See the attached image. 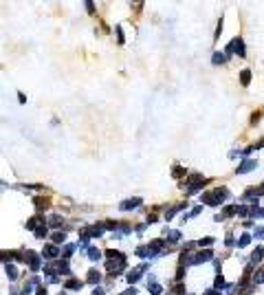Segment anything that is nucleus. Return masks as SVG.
Returning a JSON list of instances; mask_svg holds the SVG:
<instances>
[{
  "label": "nucleus",
  "instance_id": "obj_10",
  "mask_svg": "<svg viewBox=\"0 0 264 295\" xmlns=\"http://www.w3.org/2000/svg\"><path fill=\"white\" fill-rule=\"evenodd\" d=\"M213 62H216V64H218V62H224V58H222L220 53H216V55H213Z\"/></svg>",
  "mask_w": 264,
  "mask_h": 295
},
{
  "label": "nucleus",
  "instance_id": "obj_4",
  "mask_svg": "<svg viewBox=\"0 0 264 295\" xmlns=\"http://www.w3.org/2000/svg\"><path fill=\"white\" fill-rule=\"evenodd\" d=\"M53 240H55V242H64V234H62V231H55V234H53Z\"/></svg>",
  "mask_w": 264,
  "mask_h": 295
},
{
  "label": "nucleus",
  "instance_id": "obj_8",
  "mask_svg": "<svg viewBox=\"0 0 264 295\" xmlns=\"http://www.w3.org/2000/svg\"><path fill=\"white\" fill-rule=\"evenodd\" d=\"M66 286H68V288H77V286H82V282H77V280H71V282H68Z\"/></svg>",
  "mask_w": 264,
  "mask_h": 295
},
{
  "label": "nucleus",
  "instance_id": "obj_2",
  "mask_svg": "<svg viewBox=\"0 0 264 295\" xmlns=\"http://www.w3.org/2000/svg\"><path fill=\"white\" fill-rule=\"evenodd\" d=\"M44 256H46V258H55V256H57V249H55V247H46Z\"/></svg>",
  "mask_w": 264,
  "mask_h": 295
},
{
  "label": "nucleus",
  "instance_id": "obj_6",
  "mask_svg": "<svg viewBox=\"0 0 264 295\" xmlns=\"http://www.w3.org/2000/svg\"><path fill=\"white\" fill-rule=\"evenodd\" d=\"M88 253H90V258H93V260H99V256H101V253H99L97 249H90Z\"/></svg>",
  "mask_w": 264,
  "mask_h": 295
},
{
  "label": "nucleus",
  "instance_id": "obj_7",
  "mask_svg": "<svg viewBox=\"0 0 264 295\" xmlns=\"http://www.w3.org/2000/svg\"><path fill=\"white\" fill-rule=\"evenodd\" d=\"M249 77H251V73L249 71H242V84H249Z\"/></svg>",
  "mask_w": 264,
  "mask_h": 295
},
{
  "label": "nucleus",
  "instance_id": "obj_5",
  "mask_svg": "<svg viewBox=\"0 0 264 295\" xmlns=\"http://www.w3.org/2000/svg\"><path fill=\"white\" fill-rule=\"evenodd\" d=\"M7 275H9V277H15V275H18V273H15V266L7 264Z\"/></svg>",
  "mask_w": 264,
  "mask_h": 295
},
{
  "label": "nucleus",
  "instance_id": "obj_3",
  "mask_svg": "<svg viewBox=\"0 0 264 295\" xmlns=\"http://www.w3.org/2000/svg\"><path fill=\"white\" fill-rule=\"evenodd\" d=\"M262 253H264V251H262V247H257V249H255V253H253V262H260V260H262Z\"/></svg>",
  "mask_w": 264,
  "mask_h": 295
},
{
  "label": "nucleus",
  "instance_id": "obj_1",
  "mask_svg": "<svg viewBox=\"0 0 264 295\" xmlns=\"http://www.w3.org/2000/svg\"><path fill=\"white\" fill-rule=\"evenodd\" d=\"M253 165H255L253 161H244V165H242V167H238V174H242V172H249V170H253Z\"/></svg>",
  "mask_w": 264,
  "mask_h": 295
},
{
  "label": "nucleus",
  "instance_id": "obj_9",
  "mask_svg": "<svg viewBox=\"0 0 264 295\" xmlns=\"http://www.w3.org/2000/svg\"><path fill=\"white\" fill-rule=\"evenodd\" d=\"M88 280H90V282H99V273H95V271H93V273L88 275Z\"/></svg>",
  "mask_w": 264,
  "mask_h": 295
},
{
  "label": "nucleus",
  "instance_id": "obj_11",
  "mask_svg": "<svg viewBox=\"0 0 264 295\" xmlns=\"http://www.w3.org/2000/svg\"><path fill=\"white\" fill-rule=\"evenodd\" d=\"M38 295H46V288H40V291H38Z\"/></svg>",
  "mask_w": 264,
  "mask_h": 295
}]
</instances>
